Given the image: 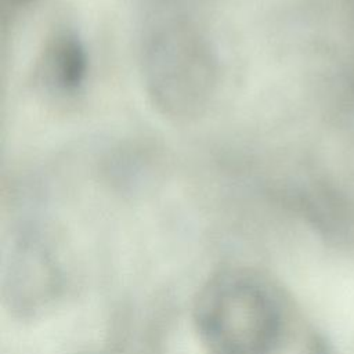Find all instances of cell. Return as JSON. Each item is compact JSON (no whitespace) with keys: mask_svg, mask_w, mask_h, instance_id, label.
Instances as JSON below:
<instances>
[{"mask_svg":"<svg viewBox=\"0 0 354 354\" xmlns=\"http://www.w3.org/2000/svg\"><path fill=\"white\" fill-rule=\"evenodd\" d=\"M86 69L84 51L75 37L62 35L48 46L43 72L47 84L55 90L69 91L83 80Z\"/></svg>","mask_w":354,"mask_h":354,"instance_id":"obj_3","label":"cell"},{"mask_svg":"<svg viewBox=\"0 0 354 354\" xmlns=\"http://www.w3.org/2000/svg\"><path fill=\"white\" fill-rule=\"evenodd\" d=\"M144 75L165 113L189 118L207 105L216 84V58L207 40L183 21H169L145 40Z\"/></svg>","mask_w":354,"mask_h":354,"instance_id":"obj_1","label":"cell"},{"mask_svg":"<svg viewBox=\"0 0 354 354\" xmlns=\"http://www.w3.org/2000/svg\"><path fill=\"white\" fill-rule=\"evenodd\" d=\"M199 326L217 354H266L278 333V314L260 286L224 279L202 299Z\"/></svg>","mask_w":354,"mask_h":354,"instance_id":"obj_2","label":"cell"}]
</instances>
